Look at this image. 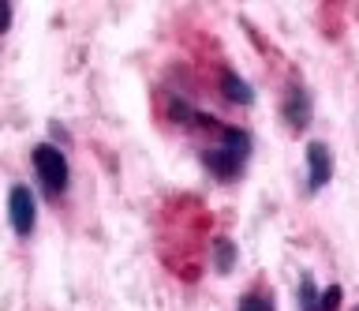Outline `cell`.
<instances>
[{
  "instance_id": "obj_1",
  "label": "cell",
  "mask_w": 359,
  "mask_h": 311,
  "mask_svg": "<svg viewBox=\"0 0 359 311\" xmlns=\"http://www.w3.org/2000/svg\"><path fill=\"white\" fill-rule=\"evenodd\" d=\"M247 154H251V139L240 128H221V143L206 150V165L221 180H236L247 165Z\"/></svg>"
},
{
  "instance_id": "obj_10",
  "label": "cell",
  "mask_w": 359,
  "mask_h": 311,
  "mask_svg": "<svg viewBox=\"0 0 359 311\" xmlns=\"http://www.w3.org/2000/svg\"><path fill=\"white\" fill-rule=\"evenodd\" d=\"M232 259H236L232 244H229V240H217V266H221V274L232 270Z\"/></svg>"
},
{
  "instance_id": "obj_12",
  "label": "cell",
  "mask_w": 359,
  "mask_h": 311,
  "mask_svg": "<svg viewBox=\"0 0 359 311\" xmlns=\"http://www.w3.org/2000/svg\"><path fill=\"white\" fill-rule=\"evenodd\" d=\"M355 311H359V307H355Z\"/></svg>"
},
{
  "instance_id": "obj_9",
  "label": "cell",
  "mask_w": 359,
  "mask_h": 311,
  "mask_svg": "<svg viewBox=\"0 0 359 311\" xmlns=\"http://www.w3.org/2000/svg\"><path fill=\"white\" fill-rule=\"evenodd\" d=\"M341 285H330V289H322V293H318V311H337V307H341Z\"/></svg>"
},
{
  "instance_id": "obj_3",
  "label": "cell",
  "mask_w": 359,
  "mask_h": 311,
  "mask_svg": "<svg viewBox=\"0 0 359 311\" xmlns=\"http://www.w3.org/2000/svg\"><path fill=\"white\" fill-rule=\"evenodd\" d=\"M8 221L15 229V237H30L34 232V221H38V203H34L30 187H11L8 195Z\"/></svg>"
},
{
  "instance_id": "obj_5",
  "label": "cell",
  "mask_w": 359,
  "mask_h": 311,
  "mask_svg": "<svg viewBox=\"0 0 359 311\" xmlns=\"http://www.w3.org/2000/svg\"><path fill=\"white\" fill-rule=\"evenodd\" d=\"M285 120L296 131L311 124V94H307V86H303V83L288 86V94H285Z\"/></svg>"
},
{
  "instance_id": "obj_11",
  "label": "cell",
  "mask_w": 359,
  "mask_h": 311,
  "mask_svg": "<svg viewBox=\"0 0 359 311\" xmlns=\"http://www.w3.org/2000/svg\"><path fill=\"white\" fill-rule=\"evenodd\" d=\"M8 23H11V4H4V0H0V34L8 30Z\"/></svg>"
},
{
  "instance_id": "obj_4",
  "label": "cell",
  "mask_w": 359,
  "mask_h": 311,
  "mask_svg": "<svg viewBox=\"0 0 359 311\" xmlns=\"http://www.w3.org/2000/svg\"><path fill=\"white\" fill-rule=\"evenodd\" d=\"M330 176H333V154H330V147H325L322 139L307 143V187H311V192H322V187L330 184Z\"/></svg>"
},
{
  "instance_id": "obj_7",
  "label": "cell",
  "mask_w": 359,
  "mask_h": 311,
  "mask_svg": "<svg viewBox=\"0 0 359 311\" xmlns=\"http://www.w3.org/2000/svg\"><path fill=\"white\" fill-rule=\"evenodd\" d=\"M299 311H318V289H314L311 274H303L299 282Z\"/></svg>"
},
{
  "instance_id": "obj_8",
  "label": "cell",
  "mask_w": 359,
  "mask_h": 311,
  "mask_svg": "<svg viewBox=\"0 0 359 311\" xmlns=\"http://www.w3.org/2000/svg\"><path fill=\"white\" fill-rule=\"evenodd\" d=\"M240 311H277V307H273V300H269L266 293H258V289H255V293H247L240 300Z\"/></svg>"
},
{
  "instance_id": "obj_6",
  "label": "cell",
  "mask_w": 359,
  "mask_h": 311,
  "mask_svg": "<svg viewBox=\"0 0 359 311\" xmlns=\"http://www.w3.org/2000/svg\"><path fill=\"white\" fill-rule=\"evenodd\" d=\"M221 86H224V98H229V102H236V105H251V102H255V91H251V86H247L236 72H224Z\"/></svg>"
},
{
  "instance_id": "obj_2",
  "label": "cell",
  "mask_w": 359,
  "mask_h": 311,
  "mask_svg": "<svg viewBox=\"0 0 359 311\" xmlns=\"http://www.w3.org/2000/svg\"><path fill=\"white\" fill-rule=\"evenodd\" d=\"M34 173H38V180H41V192L49 195V199H60L67 192V158H64V150H56L53 143H38L34 147Z\"/></svg>"
}]
</instances>
